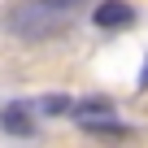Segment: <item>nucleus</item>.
I'll use <instances>...</instances> for the list:
<instances>
[{"label": "nucleus", "mask_w": 148, "mask_h": 148, "mask_svg": "<svg viewBox=\"0 0 148 148\" xmlns=\"http://www.w3.org/2000/svg\"><path fill=\"white\" fill-rule=\"evenodd\" d=\"M0 26H5L13 39H26V44H44V39H57L65 35L70 18L39 5V0H18V5H9L5 13H0Z\"/></svg>", "instance_id": "f257e3e1"}, {"label": "nucleus", "mask_w": 148, "mask_h": 148, "mask_svg": "<svg viewBox=\"0 0 148 148\" xmlns=\"http://www.w3.org/2000/svg\"><path fill=\"white\" fill-rule=\"evenodd\" d=\"M31 109H39L44 118H61V113H70V109H74V100H70V96H61V92H52V96H44V100H35Z\"/></svg>", "instance_id": "423d86ee"}, {"label": "nucleus", "mask_w": 148, "mask_h": 148, "mask_svg": "<svg viewBox=\"0 0 148 148\" xmlns=\"http://www.w3.org/2000/svg\"><path fill=\"white\" fill-rule=\"evenodd\" d=\"M139 92H148V57H144V70H139Z\"/></svg>", "instance_id": "6e6552de"}, {"label": "nucleus", "mask_w": 148, "mask_h": 148, "mask_svg": "<svg viewBox=\"0 0 148 148\" xmlns=\"http://www.w3.org/2000/svg\"><path fill=\"white\" fill-rule=\"evenodd\" d=\"M39 5H48V9H57V13H74V9H83V0H39Z\"/></svg>", "instance_id": "0eeeda50"}, {"label": "nucleus", "mask_w": 148, "mask_h": 148, "mask_svg": "<svg viewBox=\"0 0 148 148\" xmlns=\"http://www.w3.org/2000/svg\"><path fill=\"white\" fill-rule=\"evenodd\" d=\"M92 22L100 31H118V26H131L135 22V9L126 5V0H100V5L92 9Z\"/></svg>", "instance_id": "7ed1b4c3"}, {"label": "nucleus", "mask_w": 148, "mask_h": 148, "mask_svg": "<svg viewBox=\"0 0 148 148\" xmlns=\"http://www.w3.org/2000/svg\"><path fill=\"white\" fill-rule=\"evenodd\" d=\"M70 113H74V122H92V118H113V105L100 100V96H92V100H79Z\"/></svg>", "instance_id": "39448f33"}, {"label": "nucleus", "mask_w": 148, "mask_h": 148, "mask_svg": "<svg viewBox=\"0 0 148 148\" xmlns=\"http://www.w3.org/2000/svg\"><path fill=\"white\" fill-rule=\"evenodd\" d=\"M0 126H5L9 135H18V139L35 135V118H31V105H26V100H5V105H0Z\"/></svg>", "instance_id": "f03ea898"}, {"label": "nucleus", "mask_w": 148, "mask_h": 148, "mask_svg": "<svg viewBox=\"0 0 148 148\" xmlns=\"http://www.w3.org/2000/svg\"><path fill=\"white\" fill-rule=\"evenodd\" d=\"M79 131L83 135H96V139H135V126H126V122H118V118H92V122H79Z\"/></svg>", "instance_id": "20e7f679"}]
</instances>
